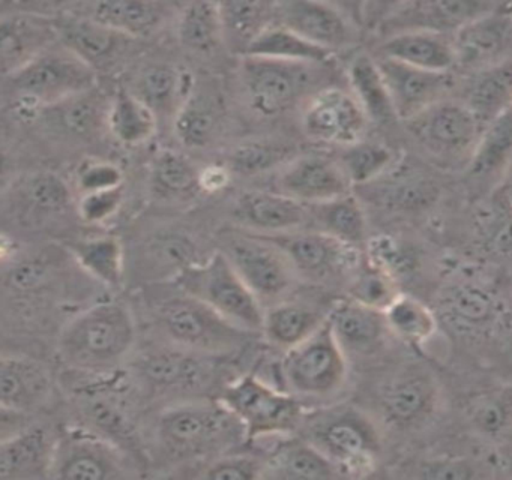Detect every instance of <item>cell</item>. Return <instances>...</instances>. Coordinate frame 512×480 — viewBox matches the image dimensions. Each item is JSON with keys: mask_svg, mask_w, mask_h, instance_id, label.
<instances>
[{"mask_svg": "<svg viewBox=\"0 0 512 480\" xmlns=\"http://www.w3.org/2000/svg\"><path fill=\"white\" fill-rule=\"evenodd\" d=\"M88 413L89 417L94 420L95 425L100 426L106 432H110L112 437L119 438L121 441L134 438L130 423L125 419L124 413L113 402L94 399L88 405Z\"/></svg>", "mask_w": 512, "mask_h": 480, "instance_id": "cell-55", "label": "cell"}, {"mask_svg": "<svg viewBox=\"0 0 512 480\" xmlns=\"http://www.w3.org/2000/svg\"><path fill=\"white\" fill-rule=\"evenodd\" d=\"M44 278V269L40 264L29 263L26 266H19L11 272V284L20 290H28L40 284Z\"/></svg>", "mask_w": 512, "mask_h": 480, "instance_id": "cell-59", "label": "cell"}, {"mask_svg": "<svg viewBox=\"0 0 512 480\" xmlns=\"http://www.w3.org/2000/svg\"><path fill=\"white\" fill-rule=\"evenodd\" d=\"M502 470H505L508 473V476L512 477V458H505L502 461Z\"/></svg>", "mask_w": 512, "mask_h": 480, "instance_id": "cell-61", "label": "cell"}, {"mask_svg": "<svg viewBox=\"0 0 512 480\" xmlns=\"http://www.w3.org/2000/svg\"><path fill=\"white\" fill-rule=\"evenodd\" d=\"M455 68L466 74L512 62V15L506 3L464 24L452 35Z\"/></svg>", "mask_w": 512, "mask_h": 480, "instance_id": "cell-15", "label": "cell"}, {"mask_svg": "<svg viewBox=\"0 0 512 480\" xmlns=\"http://www.w3.org/2000/svg\"><path fill=\"white\" fill-rule=\"evenodd\" d=\"M223 252L262 305L283 299L298 278L284 252L260 234H230Z\"/></svg>", "mask_w": 512, "mask_h": 480, "instance_id": "cell-11", "label": "cell"}, {"mask_svg": "<svg viewBox=\"0 0 512 480\" xmlns=\"http://www.w3.org/2000/svg\"><path fill=\"white\" fill-rule=\"evenodd\" d=\"M209 357L182 347L160 348L139 360L137 372L152 390L196 396L214 381L215 368Z\"/></svg>", "mask_w": 512, "mask_h": 480, "instance_id": "cell-17", "label": "cell"}, {"mask_svg": "<svg viewBox=\"0 0 512 480\" xmlns=\"http://www.w3.org/2000/svg\"><path fill=\"white\" fill-rule=\"evenodd\" d=\"M194 81L190 74L169 63L148 66L137 80L136 92L149 108L175 116L187 98Z\"/></svg>", "mask_w": 512, "mask_h": 480, "instance_id": "cell-38", "label": "cell"}, {"mask_svg": "<svg viewBox=\"0 0 512 480\" xmlns=\"http://www.w3.org/2000/svg\"><path fill=\"white\" fill-rule=\"evenodd\" d=\"M370 123L355 95L337 86H325L310 96L302 113V128L308 138L343 149L365 140Z\"/></svg>", "mask_w": 512, "mask_h": 480, "instance_id": "cell-16", "label": "cell"}, {"mask_svg": "<svg viewBox=\"0 0 512 480\" xmlns=\"http://www.w3.org/2000/svg\"><path fill=\"white\" fill-rule=\"evenodd\" d=\"M58 434L34 425L5 437L0 444V480L50 479Z\"/></svg>", "mask_w": 512, "mask_h": 480, "instance_id": "cell-23", "label": "cell"}, {"mask_svg": "<svg viewBox=\"0 0 512 480\" xmlns=\"http://www.w3.org/2000/svg\"><path fill=\"white\" fill-rule=\"evenodd\" d=\"M59 42L56 18L34 12H13L0 21V59L7 77L55 47Z\"/></svg>", "mask_w": 512, "mask_h": 480, "instance_id": "cell-21", "label": "cell"}, {"mask_svg": "<svg viewBox=\"0 0 512 480\" xmlns=\"http://www.w3.org/2000/svg\"><path fill=\"white\" fill-rule=\"evenodd\" d=\"M20 192L29 209L46 215L64 212L71 204L67 182L52 171L32 173L20 186Z\"/></svg>", "mask_w": 512, "mask_h": 480, "instance_id": "cell-50", "label": "cell"}, {"mask_svg": "<svg viewBox=\"0 0 512 480\" xmlns=\"http://www.w3.org/2000/svg\"><path fill=\"white\" fill-rule=\"evenodd\" d=\"M431 72L455 69L452 35L437 32H404L383 39L380 56Z\"/></svg>", "mask_w": 512, "mask_h": 480, "instance_id": "cell-30", "label": "cell"}, {"mask_svg": "<svg viewBox=\"0 0 512 480\" xmlns=\"http://www.w3.org/2000/svg\"><path fill=\"white\" fill-rule=\"evenodd\" d=\"M352 189L340 159L319 153L295 156L277 176V191L305 206L352 194Z\"/></svg>", "mask_w": 512, "mask_h": 480, "instance_id": "cell-19", "label": "cell"}, {"mask_svg": "<svg viewBox=\"0 0 512 480\" xmlns=\"http://www.w3.org/2000/svg\"><path fill=\"white\" fill-rule=\"evenodd\" d=\"M277 23L334 54L356 41V27L349 15L334 3L287 0L275 3Z\"/></svg>", "mask_w": 512, "mask_h": 480, "instance_id": "cell-18", "label": "cell"}, {"mask_svg": "<svg viewBox=\"0 0 512 480\" xmlns=\"http://www.w3.org/2000/svg\"><path fill=\"white\" fill-rule=\"evenodd\" d=\"M242 56L265 57V59L284 60V62L314 63L326 65L334 54L317 45L311 44L302 36L281 24L269 26ZM241 56V57H242Z\"/></svg>", "mask_w": 512, "mask_h": 480, "instance_id": "cell-44", "label": "cell"}, {"mask_svg": "<svg viewBox=\"0 0 512 480\" xmlns=\"http://www.w3.org/2000/svg\"><path fill=\"white\" fill-rule=\"evenodd\" d=\"M77 186L82 194L88 192L106 191V189L121 188L124 174L118 165L106 161H85L80 165L76 174Z\"/></svg>", "mask_w": 512, "mask_h": 480, "instance_id": "cell-53", "label": "cell"}, {"mask_svg": "<svg viewBox=\"0 0 512 480\" xmlns=\"http://www.w3.org/2000/svg\"><path fill=\"white\" fill-rule=\"evenodd\" d=\"M380 71L388 87L395 116L409 122L431 105L449 98L454 87L451 72H431L379 57Z\"/></svg>", "mask_w": 512, "mask_h": 480, "instance_id": "cell-20", "label": "cell"}, {"mask_svg": "<svg viewBox=\"0 0 512 480\" xmlns=\"http://www.w3.org/2000/svg\"><path fill=\"white\" fill-rule=\"evenodd\" d=\"M328 323L347 356L373 354L382 345L385 333H389L383 311L349 296L329 309Z\"/></svg>", "mask_w": 512, "mask_h": 480, "instance_id": "cell-26", "label": "cell"}, {"mask_svg": "<svg viewBox=\"0 0 512 480\" xmlns=\"http://www.w3.org/2000/svg\"><path fill=\"white\" fill-rule=\"evenodd\" d=\"M128 476L119 444L82 428L58 434L50 479L115 480Z\"/></svg>", "mask_w": 512, "mask_h": 480, "instance_id": "cell-13", "label": "cell"}, {"mask_svg": "<svg viewBox=\"0 0 512 480\" xmlns=\"http://www.w3.org/2000/svg\"><path fill=\"white\" fill-rule=\"evenodd\" d=\"M428 155L467 167L485 126L461 99L446 98L406 122Z\"/></svg>", "mask_w": 512, "mask_h": 480, "instance_id": "cell-10", "label": "cell"}, {"mask_svg": "<svg viewBox=\"0 0 512 480\" xmlns=\"http://www.w3.org/2000/svg\"><path fill=\"white\" fill-rule=\"evenodd\" d=\"M398 294L397 279L371 263L364 255L349 281L350 299L385 311Z\"/></svg>", "mask_w": 512, "mask_h": 480, "instance_id": "cell-48", "label": "cell"}, {"mask_svg": "<svg viewBox=\"0 0 512 480\" xmlns=\"http://www.w3.org/2000/svg\"><path fill=\"white\" fill-rule=\"evenodd\" d=\"M110 102L112 99L106 101L94 87L46 108L41 114H47L56 126L74 137H91L101 126H107Z\"/></svg>", "mask_w": 512, "mask_h": 480, "instance_id": "cell-41", "label": "cell"}, {"mask_svg": "<svg viewBox=\"0 0 512 480\" xmlns=\"http://www.w3.org/2000/svg\"><path fill=\"white\" fill-rule=\"evenodd\" d=\"M52 392L49 371L31 357L4 356L0 360V404L11 414L41 407Z\"/></svg>", "mask_w": 512, "mask_h": 480, "instance_id": "cell-25", "label": "cell"}, {"mask_svg": "<svg viewBox=\"0 0 512 480\" xmlns=\"http://www.w3.org/2000/svg\"><path fill=\"white\" fill-rule=\"evenodd\" d=\"M338 159L352 186H365L376 182L394 167L395 153L386 144L362 140L344 147Z\"/></svg>", "mask_w": 512, "mask_h": 480, "instance_id": "cell-47", "label": "cell"}, {"mask_svg": "<svg viewBox=\"0 0 512 480\" xmlns=\"http://www.w3.org/2000/svg\"><path fill=\"white\" fill-rule=\"evenodd\" d=\"M437 318L458 335L478 336L490 332L502 320L499 302L482 285L460 282L443 291Z\"/></svg>", "mask_w": 512, "mask_h": 480, "instance_id": "cell-24", "label": "cell"}, {"mask_svg": "<svg viewBox=\"0 0 512 480\" xmlns=\"http://www.w3.org/2000/svg\"><path fill=\"white\" fill-rule=\"evenodd\" d=\"M158 321L173 344L206 356H223L241 350L248 336L253 335L182 291L181 296L161 303Z\"/></svg>", "mask_w": 512, "mask_h": 480, "instance_id": "cell-7", "label": "cell"}, {"mask_svg": "<svg viewBox=\"0 0 512 480\" xmlns=\"http://www.w3.org/2000/svg\"><path fill=\"white\" fill-rule=\"evenodd\" d=\"M232 216L241 230L271 236L302 230L310 209L278 191H248L236 198Z\"/></svg>", "mask_w": 512, "mask_h": 480, "instance_id": "cell-22", "label": "cell"}, {"mask_svg": "<svg viewBox=\"0 0 512 480\" xmlns=\"http://www.w3.org/2000/svg\"><path fill=\"white\" fill-rule=\"evenodd\" d=\"M265 479H335L337 467L310 441L289 438L263 458Z\"/></svg>", "mask_w": 512, "mask_h": 480, "instance_id": "cell-31", "label": "cell"}, {"mask_svg": "<svg viewBox=\"0 0 512 480\" xmlns=\"http://www.w3.org/2000/svg\"><path fill=\"white\" fill-rule=\"evenodd\" d=\"M437 401V386L427 372H403L392 378L380 395V407L392 425L412 426L430 416Z\"/></svg>", "mask_w": 512, "mask_h": 480, "instance_id": "cell-27", "label": "cell"}, {"mask_svg": "<svg viewBox=\"0 0 512 480\" xmlns=\"http://www.w3.org/2000/svg\"><path fill=\"white\" fill-rule=\"evenodd\" d=\"M230 174L227 165H209V167L200 170L199 185L202 191L218 192L226 188L230 182Z\"/></svg>", "mask_w": 512, "mask_h": 480, "instance_id": "cell-58", "label": "cell"}, {"mask_svg": "<svg viewBox=\"0 0 512 480\" xmlns=\"http://www.w3.org/2000/svg\"><path fill=\"white\" fill-rule=\"evenodd\" d=\"M290 153L286 144L263 140L245 141L232 150L227 167L232 173L241 176H259L286 165L292 159Z\"/></svg>", "mask_w": 512, "mask_h": 480, "instance_id": "cell-49", "label": "cell"}, {"mask_svg": "<svg viewBox=\"0 0 512 480\" xmlns=\"http://www.w3.org/2000/svg\"><path fill=\"white\" fill-rule=\"evenodd\" d=\"M346 77L350 92L364 108L370 122L388 123L397 119L376 57L368 53L355 54L347 65Z\"/></svg>", "mask_w": 512, "mask_h": 480, "instance_id": "cell-37", "label": "cell"}, {"mask_svg": "<svg viewBox=\"0 0 512 480\" xmlns=\"http://www.w3.org/2000/svg\"><path fill=\"white\" fill-rule=\"evenodd\" d=\"M364 255L371 263L376 264L395 279L410 267L409 254L404 251L403 246L397 240L389 236L368 239Z\"/></svg>", "mask_w": 512, "mask_h": 480, "instance_id": "cell-52", "label": "cell"}, {"mask_svg": "<svg viewBox=\"0 0 512 480\" xmlns=\"http://www.w3.org/2000/svg\"><path fill=\"white\" fill-rule=\"evenodd\" d=\"M485 0H415L386 5L377 18L376 32L386 39L404 32H437L454 35L473 18L494 8Z\"/></svg>", "mask_w": 512, "mask_h": 480, "instance_id": "cell-14", "label": "cell"}, {"mask_svg": "<svg viewBox=\"0 0 512 480\" xmlns=\"http://www.w3.org/2000/svg\"><path fill=\"white\" fill-rule=\"evenodd\" d=\"M172 5L149 0H104L92 3L86 17L127 36H148L166 21Z\"/></svg>", "mask_w": 512, "mask_h": 480, "instance_id": "cell-32", "label": "cell"}, {"mask_svg": "<svg viewBox=\"0 0 512 480\" xmlns=\"http://www.w3.org/2000/svg\"><path fill=\"white\" fill-rule=\"evenodd\" d=\"M308 209L316 222V230L364 251L368 242L367 216L355 195H343L326 203L313 204Z\"/></svg>", "mask_w": 512, "mask_h": 480, "instance_id": "cell-36", "label": "cell"}, {"mask_svg": "<svg viewBox=\"0 0 512 480\" xmlns=\"http://www.w3.org/2000/svg\"><path fill=\"white\" fill-rule=\"evenodd\" d=\"M281 375L287 392L307 398L334 395L347 380V354L335 338L328 318L319 330L281 360Z\"/></svg>", "mask_w": 512, "mask_h": 480, "instance_id": "cell-9", "label": "cell"}, {"mask_svg": "<svg viewBox=\"0 0 512 480\" xmlns=\"http://www.w3.org/2000/svg\"><path fill=\"white\" fill-rule=\"evenodd\" d=\"M304 438L337 467L341 476L364 477L376 468L379 435L373 422L355 408L316 414L307 420Z\"/></svg>", "mask_w": 512, "mask_h": 480, "instance_id": "cell-5", "label": "cell"}, {"mask_svg": "<svg viewBox=\"0 0 512 480\" xmlns=\"http://www.w3.org/2000/svg\"><path fill=\"white\" fill-rule=\"evenodd\" d=\"M328 312L323 314L314 306L296 300H280L265 309L262 335L272 347L284 353L310 338L326 323Z\"/></svg>", "mask_w": 512, "mask_h": 480, "instance_id": "cell-33", "label": "cell"}, {"mask_svg": "<svg viewBox=\"0 0 512 480\" xmlns=\"http://www.w3.org/2000/svg\"><path fill=\"white\" fill-rule=\"evenodd\" d=\"M8 78L16 95L17 113L26 119L97 87V71L62 44Z\"/></svg>", "mask_w": 512, "mask_h": 480, "instance_id": "cell-3", "label": "cell"}, {"mask_svg": "<svg viewBox=\"0 0 512 480\" xmlns=\"http://www.w3.org/2000/svg\"><path fill=\"white\" fill-rule=\"evenodd\" d=\"M200 170L184 153L160 150L151 162V185L155 194L167 200L190 197L200 189Z\"/></svg>", "mask_w": 512, "mask_h": 480, "instance_id": "cell-46", "label": "cell"}, {"mask_svg": "<svg viewBox=\"0 0 512 480\" xmlns=\"http://www.w3.org/2000/svg\"><path fill=\"white\" fill-rule=\"evenodd\" d=\"M512 167V107L488 123L467 164L473 180L502 179Z\"/></svg>", "mask_w": 512, "mask_h": 480, "instance_id": "cell-34", "label": "cell"}, {"mask_svg": "<svg viewBox=\"0 0 512 480\" xmlns=\"http://www.w3.org/2000/svg\"><path fill=\"white\" fill-rule=\"evenodd\" d=\"M157 431L164 449L179 458L218 456L247 440L244 426L221 399L196 398L173 405L161 413Z\"/></svg>", "mask_w": 512, "mask_h": 480, "instance_id": "cell-2", "label": "cell"}, {"mask_svg": "<svg viewBox=\"0 0 512 480\" xmlns=\"http://www.w3.org/2000/svg\"><path fill=\"white\" fill-rule=\"evenodd\" d=\"M178 285L182 293L196 297L235 326L250 333H262L265 308L223 251L215 252L202 263L185 266L178 276Z\"/></svg>", "mask_w": 512, "mask_h": 480, "instance_id": "cell-4", "label": "cell"}, {"mask_svg": "<svg viewBox=\"0 0 512 480\" xmlns=\"http://www.w3.org/2000/svg\"><path fill=\"white\" fill-rule=\"evenodd\" d=\"M263 236V234H260ZM286 255L298 278L316 284L352 278L364 251L346 245L319 230H296L263 236Z\"/></svg>", "mask_w": 512, "mask_h": 480, "instance_id": "cell-12", "label": "cell"}, {"mask_svg": "<svg viewBox=\"0 0 512 480\" xmlns=\"http://www.w3.org/2000/svg\"><path fill=\"white\" fill-rule=\"evenodd\" d=\"M158 116L139 96L121 89L110 102L107 129L127 146H139L154 137Z\"/></svg>", "mask_w": 512, "mask_h": 480, "instance_id": "cell-40", "label": "cell"}, {"mask_svg": "<svg viewBox=\"0 0 512 480\" xmlns=\"http://www.w3.org/2000/svg\"><path fill=\"white\" fill-rule=\"evenodd\" d=\"M416 477L421 479H473L476 470L466 459H430L419 464Z\"/></svg>", "mask_w": 512, "mask_h": 480, "instance_id": "cell-56", "label": "cell"}, {"mask_svg": "<svg viewBox=\"0 0 512 480\" xmlns=\"http://www.w3.org/2000/svg\"><path fill=\"white\" fill-rule=\"evenodd\" d=\"M314 63L284 62L265 57L242 56V86L256 113L278 116L292 108L302 96L319 92L320 68Z\"/></svg>", "mask_w": 512, "mask_h": 480, "instance_id": "cell-8", "label": "cell"}, {"mask_svg": "<svg viewBox=\"0 0 512 480\" xmlns=\"http://www.w3.org/2000/svg\"><path fill=\"white\" fill-rule=\"evenodd\" d=\"M500 191H502L503 198H505L506 203L512 207V167L509 168L506 176L503 177L502 186H500Z\"/></svg>", "mask_w": 512, "mask_h": 480, "instance_id": "cell-60", "label": "cell"}, {"mask_svg": "<svg viewBox=\"0 0 512 480\" xmlns=\"http://www.w3.org/2000/svg\"><path fill=\"white\" fill-rule=\"evenodd\" d=\"M224 42L235 48L239 56L245 54L251 44L277 23L275 3L269 2H221Z\"/></svg>", "mask_w": 512, "mask_h": 480, "instance_id": "cell-39", "label": "cell"}, {"mask_svg": "<svg viewBox=\"0 0 512 480\" xmlns=\"http://www.w3.org/2000/svg\"><path fill=\"white\" fill-rule=\"evenodd\" d=\"M124 200V188L106 189V191L88 192L82 194L77 212L80 218L88 224H101L112 218Z\"/></svg>", "mask_w": 512, "mask_h": 480, "instance_id": "cell-54", "label": "cell"}, {"mask_svg": "<svg viewBox=\"0 0 512 480\" xmlns=\"http://www.w3.org/2000/svg\"><path fill=\"white\" fill-rule=\"evenodd\" d=\"M71 254L86 273L107 287H119L124 281V249L116 237L79 240L71 245Z\"/></svg>", "mask_w": 512, "mask_h": 480, "instance_id": "cell-45", "label": "cell"}, {"mask_svg": "<svg viewBox=\"0 0 512 480\" xmlns=\"http://www.w3.org/2000/svg\"><path fill=\"white\" fill-rule=\"evenodd\" d=\"M59 44L85 60L95 71L115 59L125 47L127 36L89 17L65 15L56 18Z\"/></svg>", "mask_w": 512, "mask_h": 480, "instance_id": "cell-29", "label": "cell"}, {"mask_svg": "<svg viewBox=\"0 0 512 480\" xmlns=\"http://www.w3.org/2000/svg\"><path fill=\"white\" fill-rule=\"evenodd\" d=\"M223 99L209 84L194 83L173 119L178 140L190 149H203L217 137L223 122Z\"/></svg>", "mask_w": 512, "mask_h": 480, "instance_id": "cell-28", "label": "cell"}, {"mask_svg": "<svg viewBox=\"0 0 512 480\" xmlns=\"http://www.w3.org/2000/svg\"><path fill=\"white\" fill-rule=\"evenodd\" d=\"M263 465V458L244 453H227L206 462L200 477L212 480L262 479Z\"/></svg>", "mask_w": 512, "mask_h": 480, "instance_id": "cell-51", "label": "cell"}, {"mask_svg": "<svg viewBox=\"0 0 512 480\" xmlns=\"http://www.w3.org/2000/svg\"><path fill=\"white\" fill-rule=\"evenodd\" d=\"M136 324L119 302H101L73 318L59 336V354L74 371L103 375L115 372L130 356Z\"/></svg>", "mask_w": 512, "mask_h": 480, "instance_id": "cell-1", "label": "cell"}, {"mask_svg": "<svg viewBox=\"0 0 512 480\" xmlns=\"http://www.w3.org/2000/svg\"><path fill=\"white\" fill-rule=\"evenodd\" d=\"M487 126L512 107V62L469 75L460 98Z\"/></svg>", "mask_w": 512, "mask_h": 480, "instance_id": "cell-35", "label": "cell"}, {"mask_svg": "<svg viewBox=\"0 0 512 480\" xmlns=\"http://www.w3.org/2000/svg\"><path fill=\"white\" fill-rule=\"evenodd\" d=\"M178 36L187 50L212 54L224 42L220 3L191 2L181 9Z\"/></svg>", "mask_w": 512, "mask_h": 480, "instance_id": "cell-43", "label": "cell"}, {"mask_svg": "<svg viewBox=\"0 0 512 480\" xmlns=\"http://www.w3.org/2000/svg\"><path fill=\"white\" fill-rule=\"evenodd\" d=\"M475 420L488 432L497 431L506 422V410L500 402L484 401L476 407Z\"/></svg>", "mask_w": 512, "mask_h": 480, "instance_id": "cell-57", "label": "cell"}, {"mask_svg": "<svg viewBox=\"0 0 512 480\" xmlns=\"http://www.w3.org/2000/svg\"><path fill=\"white\" fill-rule=\"evenodd\" d=\"M506 8H508V11L511 12L512 15V2L506 3Z\"/></svg>", "mask_w": 512, "mask_h": 480, "instance_id": "cell-62", "label": "cell"}, {"mask_svg": "<svg viewBox=\"0 0 512 480\" xmlns=\"http://www.w3.org/2000/svg\"><path fill=\"white\" fill-rule=\"evenodd\" d=\"M220 399L244 426L247 441L290 434L304 422L298 396L271 386L256 374L242 375L227 384Z\"/></svg>", "mask_w": 512, "mask_h": 480, "instance_id": "cell-6", "label": "cell"}, {"mask_svg": "<svg viewBox=\"0 0 512 480\" xmlns=\"http://www.w3.org/2000/svg\"><path fill=\"white\" fill-rule=\"evenodd\" d=\"M383 314L389 333L412 348L424 347L439 326L436 312L410 294H398Z\"/></svg>", "mask_w": 512, "mask_h": 480, "instance_id": "cell-42", "label": "cell"}]
</instances>
